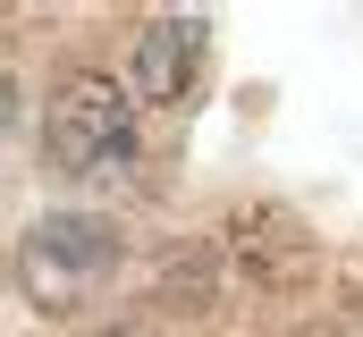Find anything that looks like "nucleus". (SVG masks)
I'll return each instance as SVG.
<instances>
[{
  "mask_svg": "<svg viewBox=\"0 0 363 337\" xmlns=\"http://www.w3.org/2000/svg\"><path fill=\"white\" fill-rule=\"evenodd\" d=\"M85 337H118V329H85Z\"/></svg>",
  "mask_w": 363,
  "mask_h": 337,
  "instance_id": "nucleus-5",
  "label": "nucleus"
},
{
  "mask_svg": "<svg viewBox=\"0 0 363 337\" xmlns=\"http://www.w3.org/2000/svg\"><path fill=\"white\" fill-rule=\"evenodd\" d=\"M17 270H26V295L43 312H68L118 270V228H101V219H34L26 245H17Z\"/></svg>",
  "mask_w": 363,
  "mask_h": 337,
  "instance_id": "nucleus-2",
  "label": "nucleus"
},
{
  "mask_svg": "<svg viewBox=\"0 0 363 337\" xmlns=\"http://www.w3.org/2000/svg\"><path fill=\"white\" fill-rule=\"evenodd\" d=\"M203 42H211V25L203 17H152L144 25V42H135V93L144 101H186L194 76H203Z\"/></svg>",
  "mask_w": 363,
  "mask_h": 337,
  "instance_id": "nucleus-4",
  "label": "nucleus"
},
{
  "mask_svg": "<svg viewBox=\"0 0 363 337\" xmlns=\"http://www.w3.org/2000/svg\"><path fill=\"white\" fill-rule=\"evenodd\" d=\"M43 152H51L60 168H77V177L118 168L127 152H135V101H127V84H110L101 68L60 76L51 110H43Z\"/></svg>",
  "mask_w": 363,
  "mask_h": 337,
  "instance_id": "nucleus-1",
  "label": "nucleus"
},
{
  "mask_svg": "<svg viewBox=\"0 0 363 337\" xmlns=\"http://www.w3.org/2000/svg\"><path fill=\"white\" fill-rule=\"evenodd\" d=\"M228 261H237L254 287H271V295H296V287L321 278L313 228H304L296 211H279V202H245V211L228 219Z\"/></svg>",
  "mask_w": 363,
  "mask_h": 337,
  "instance_id": "nucleus-3",
  "label": "nucleus"
}]
</instances>
